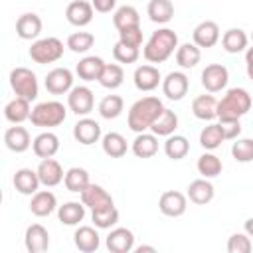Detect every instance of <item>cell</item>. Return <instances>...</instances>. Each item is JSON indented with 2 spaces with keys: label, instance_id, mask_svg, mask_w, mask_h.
<instances>
[{
  "label": "cell",
  "instance_id": "cell-27",
  "mask_svg": "<svg viewBox=\"0 0 253 253\" xmlns=\"http://www.w3.org/2000/svg\"><path fill=\"white\" fill-rule=\"evenodd\" d=\"M105 69V61L99 55H85L83 59H79V63L75 65V73L79 75V79L83 81H99L101 73Z\"/></svg>",
  "mask_w": 253,
  "mask_h": 253
},
{
  "label": "cell",
  "instance_id": "cell-45",
  "mask_svg": "<svg viewBox=\"0 0 253 253\" xmlns=\"http://www.w3.org/2000/svg\"><path fill=\"white\" fill-rule=\"evenodd\" d=\"M95 43V36L91 32H73L67 38V47L73 53H87Z\"/></svg>",
  "mask_w": 253,
  "mask_h": 253
},
{
  "label": "cell",
  "instance_id": "cell-51",
  "mask_svg": "<svg viewBox=\"0 0 253 253\" xmlns=\"http://www.w3.org/2000/svg\"><path fill=\"white\" fill-rule=\"evenodd\" d=\"M245 71H247V77L253 81V45L245 49Z\"/></svg>",
  "mask_w": 253,
  "mask_h": 253
},
{
  "label": "cell",
  "instance_id": "cell-32",
  "mask_svg": "<svg viewBox=\"0 0 253 253\" xmlns=\"http://www.w3.org/2000/svg\"><path fill=\"white\" fill-rule=\"evenodd\" d=\"M192 113L200 121H213L217 119V101L213 95H198L192 101Z\"/></svg>",
  "mask_w": 253,
  "mask_h": 253
},
{
  "label": "cell",
  "instance_id": "cell-53",
  "mask_svg": "<svg viewBox=\"0 0 253 253\" xmlns=\"http://www.w3.org/2000/svg\"><path fill=\"white\" fill-rule=\"evenodd\" d=\"M134 251H136V253H144V251H150V253H154V251H156V247H152V245H140V247H136Z\"/></svg>",
  "mask_w": 253,
  "mask_h": 253
},
{
  "label": "cell",
  "instance_id": "cell-26",
  "mask_svg": "<svg viewBox=\"0 0 253 253\" xmlns=\"http://www.w3.org/2000/svg\"><path fill=\"white\" fill-rule=\"evenodd\" d=\"M32 150L38 158H53L55 152L59 150V138L55 132L43 130L32 140Z\"/></svg>",
  "mask_w": 253,
  "mask_h": 253
},
{
  "label": "cell",
  "instance_id": "cell-20",
  "mask_svg": "<svg viewBox=\"0 0 253 253\" xmlns=\"http://www.w3.org/2000/svg\"><path fill=\"white\" fill-rule=\"evenodd\" d=\"M4 144H6L8 150H12L16 154L26 152L32 146V138H30L28 128L26 126H20V125H14V126L6 128V132H4Z\"/></svg>",
  "mask_w": 253,
  "mask_h": 253
},
{
  "label": "cell",
  "instance_id": "cell-6",
  "mask_svg": "<svg viewBox=\"0 0 253 253\" xmlns=\"http://www.w3.org/2000/svg\"><path fill=\"white\" fill-rule=\"evenodd\" d=\"M10 87L16 93V97H24L28 101L38 99V91H40L38 77L28 67H14L10 71Z\"/></svg>",
  "mask_w": 253,
  "mask_h": 253
},
{
  "label": "cell",
  "instance_id": "cell-29",
  "mask_svg": "<svg viewBox=\"0 0 253 253\" xmlns=\"http://www.w3.org/2000/svg\"><path fill=\"white\" fill-rule=\"evenodd\" d=\"M30 103H32V101H28V99H24V97H16V99H12L10 103H6V107H4V117H6V121L12 123V125H22L24 121H28L30 115H32Z\"/></svg>",
  "mask_w": 253,
  "mask_h": 253
},
{
  "label": "cell",
  "instance_id": "cell-22",
  "mask_svg": "<svg viewBox=\"0 0 253 253\" xmlns=\"http://www.w3.org/2000/svg\"><path fill=\"white\" fill-rule=\"evenodd\" d=\"M73 243L83 253L97 251L99 245H101V237H99L97 227H93V225H79L75 229V233H73Z\"/></svg>",
  "mask_w": 253,
  "mask_h": 253
},
{
  "label": "cell",
  "instance_id": "cell-16",
  "mask_svg": "<svg viewBox=\"0 0 253 253\" xmlns=\"http://www.w3.org/2000/svg\"><path fill=\"white\" fill-rule=\"evenodd\" d=\"M221 34H219V26L213 22V20H204L200 22L194 32H192V40L198 47H213L217 42H219Z\"/></svg>",
  "mask_w": 253,
  "mask_h": 253
},
{
  "label": "cell",
  "instance_id": "cell-39",
  "mask_svg": "<svg viewBox=\"0 0 253 253\" xmlns=\"http://www.w3.org/2000/svg\"><path fill=\"white\" fill-rule=\"evenodd\" d=\"M63 184L69 192L73 194H81L91 182H89V172L81 166H73L65 172V178H63Z\"/></svg>",
  "mask_w": 253,
  "mask_h": 253
},
{
  "label": "cell",
  "instance_id": "cell-50",
  "mask_svg": "<svg viewBox=\"0 0 253 253\" xmlns=\"http://www.w3.org/2000/svg\"><path fill=\"white\" fill-rule=\"evenodd\" d=\"M95 12H101V14H109L115 10L117 6V0H91Z\"/></svg>",
  "mask_w": 253,
  "mask_h": 253
},
{
  "label": "cell",
  "instance_id": "cell-48",
  "mask_svg": "<svg viewBox=\"0 0 253 253\" xmlns=\"http://www.w3.org/2000/svg\"><path fill=\"white\" fill-rule=\"evenodd\" d=\"M253 249L251 237L247 233H233L227 239V251L229 253H249Z\"/></svg>",
  "mask_w": 253,
  "mask_h": 253
},
{
  "label": "cell",
  "instance_id": "cell-17",
  "mask_svg": "<svg viewBox=\"0 0 253 253\" xmlns=\"http://www.w3.org/2000/svg\"><path fill=\"white\" fill-rule=\"evenodd\" d=\"M105 245L111 253H130L134 249V233L126 227H115L107 235Z\"/></svg>",
  "mask_w": 253,
  "mask_h": 253
},
{
  "label": "cell",
  "instance_id": "cell-5",
  "mask_svg": "<svg viewBox=\"0 0 253 253\" xmlns=\"http://www.w3.org/2000/svg\"><path fill=\"white\" fill-rule=\"evenodd\" d=\"M28 53H30L34 63H40V65L53 63V61H59L63 55V42L59 38H53V36L40 38L32 43Z\"/></svg>",
  "mask_w": 253,
  "mask_h": 253
},
{
  "label": "cell",
  "instance_id": "cell-37",
  "mask_svg": "<svg viewBox=\"0 0 253 253\" xmlns=\"http://www.w3.org/2000/svg\"><path fill=\"white\" fill-rule=\"evenodd\" d=\"M190 152V140L184 136V134H170L166 136V142H164V154L170 158V160H182L186 158Z\"/></svg>",
  "mask_w": 253,
  "mask_h": 253
},
{
  "label": "cell",
  "instance_id": "cell-11",
  "mask_svg": "<svg viewBox=\"0 0 253 253\" xmlns=\"http://www.w3.org/2000/svg\"><path fill=\"white\" fill-rule=\"evenodd\" d=\"M43 85L51 95H65L73 89V73L67 67H55L45 75Z\"/></svg>",
  "mask_w": 253,
  "mask_h": 253
},
{
  "label": "cell",
  "instance_id": "cell-18",
  "mask_svg": "<svg viewBox=\"0 0 253 253\" xmlns=\"http://www.w3.org/2000/svg\"><path fill=\"white\" fill-rule=\"evenodd\" d=\"M36 170H38L42 186H45V188H53V186L61 184L65 178V172L55 158H42V162Z\"/></svg>",
  "mask_w": 253,
  "mask_h": 253
},
{
  "label": "cell",
  "instance_id": "cell-23",
  "mask_svg": "<svg viewBox=\"0 0 253 253\" xmlns=\"http://www.w3.org/2000/svg\"><path fill=\"white\" fill-rule=\"evenodd\" d=\"M14 188L16 192H20L22 196H34L38 190H40V176H38V170H32V168H20L16 170L14 174Z\"/></svg>",
  "mask_w": 253,
  "mask_h": 253
},
{
  "label": "cell",
  "instance_id": "cell-7",
  "mask_svg": "<svg viewBox=\"0 0 253 253\" xmlns=\"http://www.w3.org/2000/svg\"><path fill=\"white\" fill-rule=\"evenodd\" d=\"M93 105H95V97L87 85H77L67 93V107L77 117H87L93 111Z\"/></svg>",
  "mask_w": 253,
  "mask_h": 253
},
{
  "label": "cell",
  "instance_id": "cell-41",
  "mask_svg": "<svg viewBox=\"0 0 253 253\" xmlns=\"http://www.w3.org/2000/svg\"><path fill=\"white\" fill-rule=\"evenodd\" d=\"M125 81V71L119 63H105V69L99 77V83L105 87V89H119Z\"/></svg>",
  "mask_w": 253,
  "mask_h": 253
},
{
  "label": "cell",
  "instance_id": "cell-21",
  "mask_svg": "<svg viewBox=\"0 0 253 253\" xmlns=\"http://www.w3.org/2000/svg\"><path fill=\"white\" fill-rule=\"evenodd\" d=\"M57 208V198L49 190H38L30 200V211L36 217H47Z\"/></svg>",
  "mask_w": 253,
  "mask_h": 253
},
{
  "label": "cell",
  "instance_id": "cell-31",
  "mask_svg": "<svg viewBox=\"0 0 253 253\" xmlns=\"http://www.w3.org/2000/svg\"><path fill=\"white\" fill-rule=\"evenodd\" d=\"M247 43H249V36L241 28H229L221 36V47L227 53H241L247 49Z\"/></svg>",
  "mask_w": 253,
  "mask_h": 253
},
{
  "label": "cell",
  "instance_id": "cell-35",
  "mask_svg": "<svg viewBox=\"0 0 253 253\" xmlns=\"http://www.w3.org/2000/svg\"><path fill=\"white\" fill-rule=\"evenodd\" d=\"M202 59V47H198L194 42H186L182 45H178L176 49V63L182 67V69H192L200 63Z\"/></svg>",
  "mask_w": 253,
  "mask_h": 253
},
{
  "label": "cell",
  "instance_id": "cell-47",
  "mask_svg": "<svg viewBox=\"0 0 253 253\" xmlns=\"http://www.w3.org/2000/svg\"><path fill=\"white\" fill-rule=\"evenodd\" d=\"M113 57H115L119 63H134V61L140 57V49L117 42L115 47H113Z\"/></svg>",
  "mask_w": 253,
  "mask_h": 253
},
{
  "label": "cell",
  "instance_id": "cell-1",
  "mask_svg": "<svg viewBox=\"0 0 253 253\" xmlns=\"http://www.w3.org/2000/svg\"><path fill=\"white\" fill-rule=\"evenodd\" d=\"M164 111V105L158 97H142L138 101H134L128 109V117H126V123H128V128L134 130V132H144V130H150V126L154 125V121L160 117V113Z\"/></svg>",
  "mask_w": 253,
  "mask_h": 253
},
{
  "label": "cell",
  "instance_id": "cell-10",
  "mask_svg": "<svg viewBox=\"0 0 253 253\" xmlns=\"http://www.w3.org/2000/svg\"><path fill=\"white\" fill-rule=\"evenodd\" d=\"M186 208H188V196H184L178 190H166L158 200V210L166 217H180L184 215Z\"/></svg>",
  "mask_w": 253,
  "mask_h": 253
},
{
  "label": "cell",
  "instance_id": "cell-9",
  "mask_svg": "<svg viewBox=\"0 0 253 253\" xmlns=\"http://www.w3.org/2000/svg\"><path fill=\"white\" fill-rule=\"evenodd\" d=\"M188 89H190V79L182 71H170L162 79V93L170 101H182L188 95Z\"/></svg>",
  "mask_w": 253,
  "mask_h": 253
},
{
  "label": "cell",
  "instance_id": "cell-52",
  "mask_svg": "<svg viewBox=\"0 0 253 253\" xmlns=\"http://www.w3.org/2000/svg\"><path fill=\"white\" fill-rule=\"evenodd\" d=\"M243 227H245V233H247L249 237H253V217H249V219L243 223Z\"/></svg>",
  "mask_w": 253,
  "mask_h": 253
},
{
  "label": "cell",
  "instance_id": "cell-3",
  "mask_svg": "<svg viewBox=\"0 0 253 253\" xmlns=\"http://www.w3.org/2000/svg\"><path fill=\"white\" fill-rule=\"evenodd\" d=\"M251 109V95L243 87H231L217 101V119L219 123H233L247 115Z\"/></svg>",
  "mask_w": 253,
  "mask_h": 253
},
{
  "label": "cell",
  "instance_id": "cell-38",
  "mask_svg": "<svg viewBox=\"0 0 253 253\" xmlns=\"http://www.w3.org/2000/svg\"><path fill=\"white\" fill-rule=\"evenodd\" d=\"M178 128V115L172 111V109H166L160 113V117L154 121V125L150 126V130L156 134V136H170L174 134Z\"/></svg>",
  "mask_w": 253,
  "mask_h": 253
},
{
  "label": "cell",
  "instance_id": "cell-43",
  "mask_svg": "<svg viewBox=\"0 0 253 253\" xmlns=\"http://www.w3.org/2000/svg\"><path fill=\"white\" fill-rule=\"evenodd\" d=\"M196 168H198V172L202 174V178H215V176L221 174V168H223V166H221V160H219L215 154L204 152V154L198 158Z\"/></svg>",
  "mask_w": 253,
  "mask_h": 253
},
{
  "label": "cell",
  "instance_id": "cell-44",
  "mask_svg": "<svg viewBox=\"0 0 253 253\" xmlns=\"http://www.w3.org/2000/svg\"><path fill=\"white\" fill-rule=\"evenodd\" d=\"M91 219L97 229H111L119 221V210L115 206L105 208V210H95L91 211Z\"/></svg>",
  "mask_w": 253,
  "mask_h": 253
},
{
  "label": "cell",
  "instance_id": "cell-54",
  "mask_svg": "<svg viewBox=\"0 0 253 253\" xmlns=\"http://www.w3.org/2000/svg\"><path fill=\"white\" fill-rule=\"evenodd\" d=\"M251 40H253V32H251Z\"/></svg>",
  "mask_w": 253,
  "mask_h": 253
},
{
  "label": "cell",
  "instance_id": "cell-34",
  "mask_svg": "<svg viewBox=\"0 0 253 253\" xmlns=\"http://www.w3.org/2000/svg\"><path fill=\"white\" fill-rule=\"evenodd\" d=\"M85 217V204L83 202H65L57 208V219L63 225H79Z\"/></svg>",
  "mask_w": 253,
  "mask_h": 253
},
{
  "label": "cell",
  "instance_id": "cell-49",
  "mask_svg": "<svg viewBox=\"0 0 253 253\" xmlns=\"http://www.w3.org/2000/svg\"><path fill=\"white\" fill-rule=\"evenodd\" d=\"M119 42L130 47H140L142 45V28L140 26H132V28H125L119 32Z\"/></svg>",
  "mask_w": 253,
  "mask_h": 253
},
{
  "label": "cell",
  "instance_id": "cell-30",
  "mask_svg": "<svg viewBox=\"0 0 253 253\" xmlns=\"http://www.w3.org/2000/svg\"><path fill=\"white\" fill-rule=\"evenodd\" d=\"M223 140H227L223 123H211V125L204 126L200 132V144L204 150H215L217 146H221Z\"/></svg>",
  "mask_w": 253,
  "mask_h": 253
},
{
  "label": "cell",
  "instance_id": "cell-14",
  "mask_svg": "<svg viewBox=\"0 0 253 253\" xmlns=\"http://www.w3.org/2000/svg\"><path fill=\"white\" fill-rule=\"evenodd\" d=\"M81 202H83L85 208H89L91 211H95V210H105V208L115 206L111 194H109L103 186H99V184H89V186L81 192Z\"/></svg>",
  "mask_w": 253,
  "mask_h": 253
},
{
  "label": "cell",
  "instance_id": "cell-46",
  "mask_svg": "<svg viewBox=\"0 0 253 253\" xmlns=\"http://www.w3.org/2000/svg\"><path fill=\"white\" fill-rule=\"evenodd\" d=\"M231 156L241 162V164H247V162H253V138H235V142L231 144Z\"/></svg>",
  "mask_w": 253,
  "mask_h": 253
},
{
  "label": "cell",
  "instance_id": "cell-24",
  "mask_svg": "<svg viewBox=\"0 0 253 253\" xmlns=\"http://www.w3.org/2000/svg\"><path fill=\"white\" fill-rule=\"evenodd\" d=\"M186 196L190 198L192 204H196V206H206V204H210V202L213 200L215 190H213V184L210 182V178H198V180L190 182Z\"/></svg>",
  "mask_w": 253,
  "mask_h": 253
},
{
  "label": "cell",
  "instance_id": "cell-8",
  "mask_svg": "<svg viewBox=\"0 0 253 253\" xmlns=\"http://www.w3.org/2000/svg\"><path fill=\"white\" fill-rule=\"evenodd\" d=\"M229 81V71L221 63H210L202 71V85L208 93H219L221 89L227 87Z\"/></svg>",
  "mask_w": 253,
  "mask_h": 253
},
{
  "label": "cell",
  "instance_id": "cell-25",
  "mask_svg": "<svg viewBox=\"0 0 253 253\" xmlns=\"http://www.w3.org/2000/svg\"><path fill=\"white\" fill-rule=\"evenodd\" d=\"M42 18L34 12H26L16 20V34L20 40H38L42 34Z\"/></svg>",
  "mask_w": 253,
  "mask_h": 253
},
{
  "label": "cell",
  "instance_id": "cell-19",
  "mask_svg": "<svg viewBox=\"0 0 253 253\" xmlns=\"http://www.w3.org/2000/svg\"><path fill=\"white\" fill-rule=\"evenodd\" d=\"M24 245L30 253H42L49 247V233L42 223H32L26 227Z\"/></svg>",
  "mask_w": 253,
  "mask_h": 253
},
{
  "label": "cell",
  "instance_id": "cell-28",
  "mask_svg": "<svg viewBox=\"0 0 253 253\" xmlns=\"http://www.w3.org/2000/svg\"><path fill=\"white\" fill-rule=\"evenodd\" d=\"M136 158H152L158 152V136L154 132H136V138L130 146Z\"/></svg>",
  "mask_w": 253,
  "mask_h": 253
},
{
  "label": "cell",
  "instance_id": "cell-15",
  "mask_svg": "<svg viewBox=\"0 0 253 253\" xmlns=\"http://www.w3.org/2000/svg\"><path fill=\"white\" fill-rule=\"evenodd\" d=\"M93 12H95V8H93L91 2H87V0H73L65 8V18H67V22L71 26L83 28V26L91 24Z\"/></svg>",
  "mask_w": 253,
  "mask_h": 253
},
{
  "label": "cell",
  "instance_id": "cell-40",
  "mask_svg": "<svg viewBox=\"0 0 253 253\" xmlns=\"http://www.w3.org/2000/svg\"><path fill=\"white\" fill-rule=\"evenodd\" d=\"M113 24L115 28L121 32L125 28H132V26H140V16H138V10L134 6H119L113 14Z\"/></svg>",
  "mask_w": 253,
  "mask_h": 253
},
{
  "label": "cell",
  "instance_id": "cell-36",
  "mask_svg": "<svg viewBox=\"0 0 253 253\" xmlns=\"http://www.w3.org/2000/svg\"><path fill=\"white\" fill-rule=\"evenodd\" d=\"M101 146H103V152L111 158H123L126 154V138L121 134V132H107L103 134L101 138Z\"/></svg>",
  "mask_w": 253,
  "mask_h": 253
},
{
  "label": "cell",
  "instance_id": "cell-13",
  "mask_svg": "<svg viewBox=\"0 0 253 253\" xmlns=\"http://www.w3.org/2000/svg\"><path fill=\"white\" fill-rule=\"evenodd\" d=\"M132 81H134V87L142 93H148V91H154L158 85H162V75L158 71L156 65H138L134 69V75H132Z\"/></svg>",
  "mask_w": 253,
  "mask_h": 253
},
{
  "label": "cell",
  "instance_id": "cell-33",
  "mask_svg": "<svg viewBox=\"0 0 253 253\" xmlns=\"http://www.w3.org/2000/svg\"><path fill=\"white\" fill-rule=\"evenodd\" d=\"M146 14L154 24H168L174 18L172 0H150L146 6Z\"/></svg>",
  "mask_w": 253,
  "mask_h": 253
},
{
  "label": "cell",
  "instance_id": "cell-2",
  "mask_svg": "<svg viewBox=\"0 0 253 253\" xmlns=\"http://www.w3.org/2000/svg\"><path fill=\"white\" fill-rule=\"evenodd\" d=\"M178 49V34L170 28H158L144 43L142 55L148 63H164Z\"/></svg>",
  "mask_w": 253,
  "mask_h": 253
},
{
  "label": "cell",
  "instance_id": "cell-12",
  "mask_svg": "<svg viewBox=\"0 0 253 253\" xmlns=\"http://www.w3.org/2000/svg\"><path fill=\"white\" fill-rule=\"evenodd\" d=\"M73 138L83 144V146H91L95 142H99L103 138L101 134V125L95 121V119H89V117H83L79 119L75 125H73Z\"/></svg>",
  "mask_w": 253,
  "mask_h": 253
},
{
  "label": "cell",
  "instance_id": "cell-4",
  "mask_svg": "<svg viewBox=\"0 0 253 253\" xmlns=\"http://www.w3.org/2000/svg\"><path fill=\"white\" fill-rule=\"evenodd\" d=\"M67 117V109L63 107V103L59 101H43L38 103L32 109L30 121L34 126L40 128H51V126H59Z\"/></svg>",
  "mask_w": 253,
  "mask_h": 253
},
{
  "label": "cell",
  "instance_id": "cell-42",
  "mask_svg": "<svg viewBox=\"0 0 253 253\" xmlns=\"http://www.w3.org/2000/svg\"><path fill=\"white\" fill-rule=\"evenodd\" d=\"M125 111V101L121 95H105L99 103V115L107 121L117 119Z\"/></svg>",
  "mask_w": 253,
  "mask_h": 253
}]
</instances>
